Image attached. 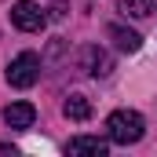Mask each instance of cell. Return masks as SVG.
Returning a JSON list of instances; mask_svg holds the SVG:
<instances>
[{"label": "cell", "instance_id": "8992f818", "mask_svg": "<svg viewBox=\"0 0 157 157\" xmlns=\"http://www.w3.org/2000/svg\"><path fill=\"white\" fill-rule=\"evenodd\" d=\"M110 37H113V44H117L121 51H128V55L143 48V37H139L135 29H124V26H110Z\"/></svg>", "mask_w": 157, "mask_h": 157}, {"label": "cell", "instance_id": "3957f363", "mask_svg": "<svg viewBox=\"0 0 157 157\" xmlns=\"http://www.w3.org/2000/svg\"><path fill=\"white\" fill-rule=\"evenodd\" d=\"M11 22H15L18 29H26V33H40L44 22H48V15L40 11V4H33V0H18V4L11 7Z\"/></svg>", "mask_w": 157, "mask_h": 157}, {"label": "cell", "instance_id": "52a82bcc", "mask_svg": "<svg viewBox=\"0 0 157 157\" xmlns=\"http://www.w3.org/2000/svg\"><path fill=\"white\" fill-rule=\"evenodd\" d=\"M62 113H66L70 121H88L91 117V102H88L84 95H70V99L62 102Z\"/></svg>", "mask_w": 157, "mask_h": 157}, {"label": "cell", "instance_id": "277c9868", "mask_svg": "<svg viewBox=\"0 0 157 157\" xmlns=\"http://www.w3.org/2000/svg\"><path fill=\"white\" fill-rule=\"evenodd\" d=\"M33 121H37V106L33 102H11V106H4V124L7 128H33Z\"/></svg>", "mask_w": 157, "mask_h": 157}, {"label": "cell", "instance_id": "7a4b0ae2", "mask_svg": "<svg viewBox=\"0 0 157 157\" xmlns=\"http://www.w3.org/2000/svg\"><path fill=\"white\" fill-rule=\"evenodd\" d=\"M37 77H40V59L33 51H22V55L11 59V66H7V84L11 88H33Z\"/></svg>", "mask_w": 157, "mask_h": 157}, {"label": "cell", "instance_id": "9c48e42d", "mask_svg": "<svg viewBox=\"0 0 157 157\" xmlns=\"http://www.w3.org/2000/svg\"><path fill=\"white\" fill-rule=\"evenodd\" d=\"M121 11L132 18H150L154 15V0H121Z\"/></svg>", "mask_w": 157, "mask_h": 157}, {"label": "cell", "instance_id": "ba28073f", "mask_svg": "<svg viewBox=\"0 0 157 157\" xmlns=\"http://www.w3.org/2000/svg\"><path fill=\"white\" fill-rule=\"evenodd\" d=\"M88 55V73H95V77H110V59H106V51H99V48H88L84 51Z\"/></svg>", "mask_w": 157, "mask_h": 157}, {"label": "cell", "instance_id": "6da1fadb", "mask_svg": "<svg viewBox=\"0 0 157 157\" xmlns=\"http://www.w3.org/2000/svg\"><path fill=\"white\" fill-rule=\"evenodd\" d=\"M143 132H146V121H143V113H135V110H113V113L106 117V135H110V143H117V146L139 143Z\"/></svg>", "mask_w": 157, "mask_h": 157}, {"label": "cell", "instance_id": "5b68a950", "mask_svg": "<svg viewBox=\"0 0 157 157\" xmlns=\"http://www.w3.org/2000/svg\"><path fill=\"white\" fill-rule=\"evenodd\" d=\"M110 150V143L106 139H99V135H73L70 143H66V154H91V157H106Z\"/></svg>", "mask_w": 157, "mask_h": 157}]
</instances>
